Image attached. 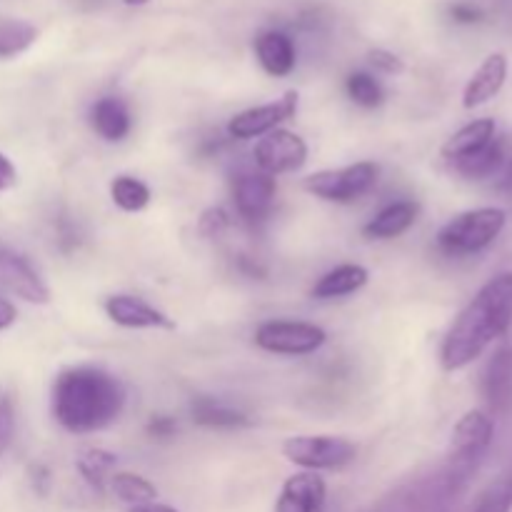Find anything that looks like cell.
<instances>
[{"mask_svg":"<svg viewBox=\"0 0 512 512\" xmlns=\"http://www.w3.org/2000/svg\"><path fill=\"white\" fill-rule=\"evenodd\" d=\"M512 325V273H500L475 293L450 325L440 348V365L448 373L468 368Z\"/></svg>","mask_w":512,"mask_h":512,"instance_id":"obj_1","label":"cell"},{"mask_svg":"<svg viewBox=\"0 0 512 512\" xmlns=\"http://www.w3.org/2000/svg\"><path fill=\"white\" fill-rule=\"evenodd\" d=\"M123 408V383L100 368H68L53 383V415L70 433L85 435L108 428Z\"/></svg>","mask_w":512,"mask_h":512,"instance_id":"obj_2","label":"cell"},{"mask_svg":"<svg viewBox=\"0 0 512 512\" xmlns=\"http://www.w3.org/2000/svg\"><path fill=\"white\" fill-rule=\"evenodd\" d=\"M505 223H508V215L503 208L465 210L440 228L438 248L453 258L475 255L500 238Z\"/></svg>","mask_w":512,"mask_h":512,"instance_id":"obj_3","label":"cell"},{"mask_svg":"<svg viewBox=\"0 0 512 512\" xmlns=\"http://www.w3.org/2000/svg\"><path fill=\"white\" fill-rule=\"evenodd\" d=\"M380 178V165L363 160V163L345 165V168L320 170L305 178L303 188L310 195L328 203H353L360 195L370 193Z\"/></svg>","mask_w":512,"mask_h":512,"instance_id":"obj_4","label":"cell"},{"mask_svg":"<svg viewBox=\"0 0 512 512\" xmlns=\"http://www.w3.org/2000/svg\"><path fill=\"white\" fill-rule=\"evenodd\" d=\"M355 448L350 440L335 438V435H295L283 443V455L293 465L310 470H338L353 463Z\"/></svg>","mask_w":512,"mask_h":512,"instance_id":"obj_5","label":"cell"},{"mask_svg":"<svg viewBox=\"0 0 512 512\" xmlns=\"http://www.w3.org/2000/svg\"><path fill=\"white\" fill-rule=\"evenodd\" d=\"M328 340L323 328L293 320H268L255 330V345L275 355H310Z\"/></svg>","mask_w":512,"mask_h":512,"instance_id":"obj_6","label":"cell"},{"mask_svg":"<svg viewBox=\"0 0 512 512\" xmlns=\"http://www.w3.org/2000/svg\"><path fill=\"white\" fill-rule=\"evenodd\" d=\"M253 158L258 163V170L275 178L280 173H293V170L303 168L308 160V145L298 133L275 128L265 138H260Z\"/></svg>","mask_w":512,"mask_h":512,"instance_id":"obj_7","label":"cell"},{"mask_svg":"<svg viewBox=\"0 0 512 512\" xmlns=\"http://www.w3.org/2000/svg\"><path fill=\"white\" fill-rule=\"evenodd\" d=\"M493 435V418L483 410H468L458 420V425L453 428V438H450V458H453V463L460 465V468H473L488 453Z\"/></svg>","mask_w":512,"mask_h":512,"instance_id":"obj_8","label":"cell"},{"mask_svg":"<svg viewBox=\"0 0 512 512\" xmlns=\"http://www.w3.org/2000/svg\"><path fill=\"white\" fill-rule=\"evenodd\" d=\"M298 113V93L288 90L283 98H278L275 103L258 105V108H248L243 113L235 115L228 123L230 138L248 140V138H260V135H268L270 130L278 128L285 120L295 118Z\"/></svg>","mask_w":512,"mask_h":512,"instance_id":"obj_9","label":"cell"},{"mask_svg":"<svg viewBox=\"0 0 512 512\" xmlns=\"http://www.w3.org/2000/svg\"><path fill=\"white\" fill-rule=\"evenodd\" d=\"M275 193H278L275 178L263 170L235 175V208H238L240 218H245L248 223H260V220L268 218L275 203Z\"/></svg>","mask_w":512,"mask_h":512,"instance_id":"obj_10","label":"cell"},{"mask_svg":"<svg viewBox=\"0 0 512 512\" xmlns=\"http://www.w3.org/2000/svg\"><path fill=\"white\" fill-rule=\"evenodd\" d=\"M0 285L25 303L45 305L50 300L48 285L40 280L33 265L23 255L3 248V245H0Z\"/></svg>","mask_w":512,"mask_h":512,"instance_id":"obj_11","label":"cell"},{"mask_svg":"<svg viewBox=\"0 0 512 512\" xmlns=\"http://www.w3.org/2000/svg\"><path fill=\"white\" fill-rule=\"evenodd\" d=\"M510 73V60L505 53H490L488 58L480 63V68L475 70L473 78L468 80L463 90V108L475 110L480 105L490 103L500 90L505 88V80Z\"/></svg>","mask_w":512,"mask_h":512,"instance_id":"obj_12","label":"cell"},{"mask_svg":"<svg viewBox=\"0 0 512 512\" xmlns=\"http://www.w3.org/2000/svg\"><path fill=\"white\" fill-rule=\"evenodd\" d=\"M105 313L120 328H133V330H145V328H165L173 330V320L163 313V310L153 308L145 300L135 298V295H110L105 300Z\"/></svg>","mask_w":512,"mask_h":512,"instance_id":"obj_13","label":"cell"},{"mask_svg":"<svg viewBox=\"0 0 512 512\" xmlns=\"http://www.w3.org/2000/svg\"><path fill=\"white\" fill-rule=\"evenodd\" d=\"M325 503V480L318 473L293 475L280 490L275 512H320Z\"/></svg>","mask_w":512,"mask_h":512,"instance_id":"obj_14","label":"cell"},{"mask_svg":"<svg viewBox=\"0 0 512 512\" xmlns=\"http://www.w3.org/2000/svg\"><path fill=\"white\" fill-rule=\"evenodd\" d=\"M255 55H258L265 73L273 75V78H285V75L293 73L295 60H298L293 38L283 30L260 33L258 40H255Z\"/></svg>","mask_w":512,"mask_h":512,"instance_id":"obj_15","label":"cell"},{"mask_svg":"<svg viewBox=\"0 0 512 512\" xmlns=\"http://www.w3.org/2000/svg\"><path fill=\"white\" fill-rule=\"evenodd\" d=\"M420 205L415 200H398V203H390L370 220L363 228L365 238L370 240H390L403 235L405 230L413 228V223L418 220Z\"/></svg>","mask_w":512,"mask_h":512,"instance_id":"obj_16","label":"cell"},{"mask_svg":"<svg viewBox=\"0 0 512 512\" xmlns=\"http://www.w3.org/2000/svg\"><path fill=\"white\" fill-rule=\"evenodd\" d=\"M483 393L493 410L508 413L512 408V350H500L485 370Z\"/></svg>","mask_w":512,"mask_h":512,"instance_id":"obj_17","label":"cell"},{"mask_svg":"<svg viewBox=\"0 0 512 512\" xmlns=\"http://www.w3.org/2000/svg\"><path fill=\"white\" fill-rule=\"evenodd\" d=\"M495 140V120L493 118H478L473 123L463 125L458 133L450 135L443 145V158L455 163L460 158H468V155L478 153L480 148Z\"/></svg>","mask_w":512,"mask_h":512,"instance_id":"obj_18","label":"cell"},{"mask_svg":"<svg viewBox=\"0 0 512 512\" xmlns=\"http://www.w3.org/2000/svg\"><path fill=\"white\" fill-rule=\"evenodd\" d=\"M90 123H93L95 133H98L100 138L110 140V143H118V140H123L125 135L130 133L133 120H130L128 105H125L123 100L100 98L98 103L93 105V110H90Z\"/></svg>","mask_w":512,"mask_h":512,"instance_id":"obj_19","label":"cell"},{"mask_svg":"<svg viewBox=\"0 0 512 512\" xmlns=\"http://www.w3.org/2000/svg\"><path fill=\"white\" fill-rule=\"evenodd\" d=\"M368 278L370 275L363 265H338V268L325 273L323 278L313 285L310 295H313L315 300L343 298V295H353L358 293L360 288H365Z\"/></svg>","mask_w":512,"mask_h":512,"instance_id":"obj_20","label":"cell"},{"mask_svg":"<svg viewBox=\"0 0 512 512\" xmlns=\"http://www.w3.org/2000/svg\"><path fill=\"white\" fill-rule=\"evenodd\" d=\"M503 163H505V145L495 138V140H490L485 148H480L478 153L468 155V158L455 160L453 168L458 170L463 178L483 180V178H490V175L498 173V170L503 168Z\"/></svg>","mask_w":512,"mask_h":512,"instance_id":"obj_21","label":"cell"},{"mask_svg":"<svg viewBox=\"0 0 512 512\" xmlns=\"http://www.w3.org/2000/svg\"><path fill=\"white\" fill-rule=\"evenodd\" d=\"M190 415H193L195 423L203 425V428L230 430V428H245V425L250 423L240 410L228 408V405L218 403V400L213 398H205V395H200V398H195L193 403H190Z\"/></svg>","mask_w":512,"mask_h":512,"instance_id":"obj_22","label":"cell"},{"mask_svg":"<svg viewBox=\"0 0 512 512\" xmlns=\"http://www.w3.org/2000/svg\"><path fill=\"white\" fill-rule=\"evenodd\" d=\"M110 490H113L115 498H118L120 503L128 505V508L155 503V498H158L155 485L135 473H113V478H110Z\"/></svg>","mask_w":512,"mask_h":512,"instance_id":"obj_23","label":"cell"},{"mask_svg":"<svg viewBox=\"0 0 512 512\" xmlns=\"http://www.w3.org/2000/svg\"><path fill=\"white\" fill-rule=\"evenodd\" d=\"M115 465H118V458H115L113 453H108V450L100 448L83 450L78 458L80 475H83L85 483L93 485L95 490H103L105 483H110Z\"/></svg>","mask_w":512,"mask_h":512,"instance_id":"obj_24","label":"cell"},{"mask_svg":"<svg viewBox=\"0 0 512 512\" xmlns=\"http://www.w3.org/2000/svg\"><path fill=\"white\" fill-rule=\"evenodd\" d=\"M38 38V28L28 20L0 18V58H13L23 53Z\"/></svg>","mask_w":512,"mask_h":512,"instance_id":"obj_25","label":"cell"},{"mask_svg":"<svg viewBox=\"0 0 512 512\" xmlns=\"http://www.w3.org/2000/svg\"><path fill=\"white\" fill-rule=\"evenodd\" d=\"M110 195H113V203L125 213H140L150 203L148 185L138 178H130V175H118L110 183Z\"/></svg>","mask_w":512,"mask_h":512,"instance_id":"obj_26","label":"cell"},{"mask_svg":"<svg viewBox=\"0 0 512 512\" xmlns=\"http://www.w3.org/2000/svg\"><path fill=\"white\" fill-rule=\"evenodd\" d=\"M348 95L363 108H378L383 103L385 93L383 85L370 73H353L348 75Z\"/></svg>","mask_w":512,"mask_h":512,"instance_id":"obj_27","label":"cell"},{"mask_svg":"<svg viewBox=\"0 0 512 512\" xmlns=\"http://www.w3.org/2000/svg\"><path fill=\"white\" fill-rule=\"evenodd\" d=\"M512 510V493L508 480L493 485L490 490H485L483 498L478 500L473 512H510Z\"/></svg>","mask_w":512,"mask_h":512,"instance_id":"obj_28","label":"cell"},{"mask_svg":"<svg viewBox=\"0 0 512 512\" xmlns=\"http://www.w3.org/2000/svg\"><path fill=\"white\" fill-rule=\"evenodd\" d=\"M15 433V410L10 398L0 395V455L10 448Z\"/></svg>","mask_w":512,"mask_h":512,"instance_id":"obj_29","label":"cell"},{"mask_svg":"<svg viewBox=\"0 0 512 512\" xmlns=\"http://www.w3.org/2000/svg\"><path fill=\"white\" fill-rule=\"evenodd\" d=\"M228 225L230 218L223 208H210L205 210L203 218H200V233H203L205 238H218L220 233L228 230Z\"/></svg>","mask_w":512,"mask_h":512,"instance_id":"obj_30","label":"cell"},{"mask_svg":"<svg viewBox=\"0 0 512 512\" xmlns=\"http://www.w3.org/2000/svg\"><path fill=\"white\" fill-rule=\"evenodd\" d=\"M368 60H370V65H375V68L380 70V73L395 75V73H403V68H405L403 60H400L398 55L390 53V50H383V48L370 50Z\"/></svg>","mask_w":512,"mask_h":512,"instance_id":"obj_31","label":"cell"},{"mask_svg":"<svg viewBox=\"0 0 512 512\" xmlns=\"http://www.w3.org/2000/svg\"><path fill=\"white\" fill-rule=\"evenodd\" d=\"M448 13H450V18L460 25H475L485 18L483 10H480L478 5H470V3H453L450 5Z\"/></svg>","mask_w":512,"mask_h":512,"instance_id":"obj_32","label":"cell"},{"mask_svg":"<svg viewBox=\"0 0 512 512\" xmlns=\"http://www.w3.org/2000/svg\"><path fill=\"white\" fill-rule=\"evenodd\" d=\"M148 433L158 440L170 438V435L175 433V420L165 418V415H155V418L148 423Z\"/></svg>","mask_w":512,"mask_h":512,"instance_id":"obj_33","label":"cell"},{"mask_svg":"<svg viewBox=\"0 0 512 512\" xmlns=\"http://www.w3.org/2000/svg\"><path fill=\"white\" fill-rule=\"evenodd\" d=\"M15 183H18V170H15V165L0 153V193L13 188Z\"/></svg>","mask_w":512,"mask_h":512,"instance_id":"obj_34","label":"cell"},{"mask_svg":"<svg viewBox=\"0 0 512 512\" xmlns=\"http://www.w3.org/2000/svg\"><path fill=\"white\" fill-rule=\"evenodd\" d=\"M15 318H18V313H15L13 305H10L5 298H0V330L10 328V325L15 323Z\"/></svg>","mask_w":512,"mask_h":512,"instance_id":"obj_35","label":"cell"},{"mask_svg":"<svg viewBox=\"0 0 512 512\" xmlns=\"http://www.w3.org/2000/svg\"><path fill=\"white\" fill-rule=\"evenodd\" d=\"M498 190H500V193H503V195H508V198H512V163L508 165V168H505V173L500 175Z\"/></svg>","mask_w":512,"mask_h":512,"instance_id":"obj_36","label":"cell"},{"mask_svg":"<svg viewBox=\"0 0 512 512\" xmlns=\"http://www.w3.org/2000/svg\"><path fill=\"white\" fill-rule=\"evenodd\" d=\"M128 512H178L170 505H160V503H148V505H138V508H130Z\"/></svg>","mask_w":512,"mask_h":512,"instance_id":"obj_37","label":"cell"},{"mask_svg":"<svg viewBox=\"0 0 512 512\" xmlns=\"http://www.w3.org/2000/svg\"><path fill=\"white\" fill-rule=\"evenodd\" d=\"M148 0H125V5H145Z\"/></svg>","mask_w":512,"mask_h":512,"instance_id":"obj_38","label":"cell"},{"mask_svg":"<svg viewBox=\"0 0 512 512\" xmlns=\"http://www.w3.org/2000/svg\"><path fill=\"white\" fill-rule=\"evenodd\" d=\"M508 485H510V493H512V475L508 478Z\"/></svg>","mask_w":512,"mask_h":512,"instance_id":"obj_39","label":"cell"}]
</instances>
